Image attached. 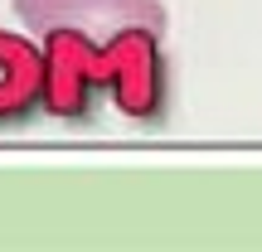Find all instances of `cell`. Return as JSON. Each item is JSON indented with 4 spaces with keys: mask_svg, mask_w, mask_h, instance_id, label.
<instances>
[{
    "mask_svg": "<svg viewBox=\"0 0 262 252\" xmlns=\"http://www.w3.org/2000/svg\"><path fill=\"white\" fill-rule=\"evenodd\" d=\"M97 93H107L126 117L146 122L160 112L165 68L160 34H131L117 49H97L83 34H44V107L54 117H78Z\"/></svg>",
    "mask_w": 262,
    "mask_h": 252,
    "instance_id": "1",
    "label": "cell"
},
{
    "mask_svg": "<svg viewBox=\"0 0 262 252\" xmlns=\"http://www.w3.org/2000/svg\"><path fill=\"white\" fill-rule=\"evenodd\" d=\"M15 15L39 39L68 29L97 49H117L131 34L165 39V5L160 0H15Z\"/></svg>",
    "mask_w": 262,
    "mask_h": 252,
    "instance_id": "2",
    "label": "cell"
},
{
    "mask_svg": "<svg viewBox=\"0 0 262 252\" xmlns=\"http://www.w3.org/2000/svg\"><path fill=\"white\" fill-rule=\"evenodd\" d=\"M34 107H44V49L0 29V122H15Z\"/></svg>",
    "mask_w": 262,
    "mask_h": 252,
    "instance_id": "3",
    "label": "cell"
}]
</instances>
